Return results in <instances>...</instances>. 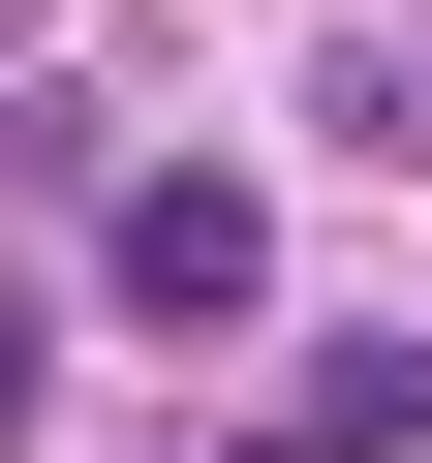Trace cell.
I'll return each mask as SVG.
<instances>
[{
  "instance_id": "3957f363",
  "label": "cell",
  "mask_w": 432,
  "mask_h": 463,
  "mask_svg": "<svg viewBox=\"0 0 432 463\" xmlns=\"http://www.w3.org/2000/svg\"><path fill=\"white\" fill-rule=\"evenodd\" d=\"M309 124H340V155H432V32H340V62H309Z\"/></svg>"
},
{
  "instance_id": "7a4b0ae2",
  "label": "cell",
  "mask_w": 432,
  "mask_h": 463,
  "mask_svg": "<svg viewBox=\"0 0 432 463\" xmlns=\"http://www.w3.org/2000/svg\"><path fill=\"white\" fill-rule=\"evenodd\" d=\"M401 432H432V340H309L248 402V463H401Z\"/></svg>"
},
{
  "instance_id": "6da1fadb",
  "label": "cell",
  "mask_w": 432,
  "mask_h": 463,
  "mask_svg": "<svg viewBox=\"0 0 432 463\" xmlns=\"http://www.w3.org/2000/svg\"><path fill=\"white\" fill-rule=\"evenodd\" d=\"M93 279H124L155 340H248V309H278V216H248V185H216V155H155V185L93 216Z\"/></svg>"
}]
</instances>
